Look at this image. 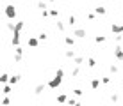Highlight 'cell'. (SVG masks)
<instances>
[{"instance_id": "cell-1", "label": "cell", "mask_w": 123, "mask_h": 106, "mask_svg": "<svg viewBox=\"0 0 123 106\" xmlns=\"http://www.w3.org/2000/svg\"><path fill=\"white\" fill-rule=\"evenodd\" d=\"M62 76H64V69H57L55 71V76L48 81V87L50 88H59L62 83Z\"/></svg>"}, {"instance_id": "cell-2", "label": "cell", "mask_w": 123, "mask_h": 106, "mask_svg": "<svg viewBox=\"0 0 123 106\" xmlns=\"http://www.w3.org/2000/svg\"><path fill=\"white\" fill-rule=\"evenodd\" d=\"M16 16H18V11H16L14 4H7L6 5V18L7 20H16Z\"/></svg>"}, {"instance_id": "cell-3", "label": "cell", "mask_w": 123, "mask_h": 106, "mask_svg": "<svg viewBox=\"0 0 123 106\" xmlns=\"http://www.w3.org/2000/svg\"><path fill=\"white\" fill-rule=\"evenodd\" d=\"M111 32L112 34H123V23H112L111 25Z\"/></svg>"}, {"instance_id": "cell-4", "label": "cell", "mask_w": 123, "mask_h": 106, "mask_svg": "<svg viewBox=\"0 0 123 106\" xmlns=\"http://www.w3.org/2000/svg\"><path fill=\"white\" fill-rule=\"evenodd\" d=\"M114 57H116L120 62H123V48L121 46H116V48H114Z\"/></svg>"}, {"instance_id": "cell-5", "label": "cell", "mask_w": 123, "mask_h": 106, "mask_svg": "<svg viewBox=\"0 0 123 106\" xmlns=\"http://www.w3.org/2000/svg\"><path fill=\"white\" fill-rule=\"evenodd\" d=\"M73 35L77 37V39H84V37H86V30H84V28H75Z\"/></svg>"}, {"instance_id": "cell-6", "label": "cell", "mask_w": 123, "mask_h": 106, "mask_svg": "<svg viewBox=\"0 0 123 106\" xmlns=\"http://www.w3.org/2000/svg\"><path fill=\"white\" fill-rule=\"evenodd\" d=\"M29 46H31V48H37V46H39V37H29Z\"/></svg>"}, {"instance_id": "cell-7", "label": "cell", "mask_w": 123, "mask_h": 106, "mask_svg": "<svg viewBox=\"0 0 123 106\" xmlns=\"http://www.w3.org/2000/svg\"><path fill=\"white\" fill-rule=\"evenodd\" d=\"M11 44H12V48H16V46H20V34L12 32V39H11Z\"/></svg>"}, {"instance_id": "cell-8", "label": "cell", "mask_w": 123, "mask_h": 106, "mask_svg": "<svg viewBox=\"0 0 123 106\" xmlns=\"http://www.w3.org/2000/svg\"><path fill=\"white\" fill-rule=\"evenodd\" d=\"M11 90H12V85H11V83H4V85H2V94H4V96H9Z\"/></svg>"}, {"instance_id": "cell-9", "label": "cell", "mask_w": 123, "mask_h": 106, "mask_svg": "<svg viewBox=\"0 0 123 106\" xmlns=\"http://www.w3.org/2000/svg\"><path fill=\"white\" fill-rule=\"evenodd\" d=\"M100 85H102V80H100V78H93V80H91V83H89V87L93 88V90H96Z\"/></svg>"}, {"instance_id": "cell-10", "label": "cell", "mask_w": 123, "mask_h": 106, "mask_svg": "<svg viewBox=\"0 0 123 106\" xmlns=\"http://www.w3.org/2000/svg\"><path fill=\"white\" fill-rule=\"evenodd\" d=\"M23 28H25V23H23V21H16V25H14V32H16V34H22Z\"/></svg>"}, {"instance_id": "cell-11", "label": "cell", "mask_w": 123, "mask_h": 106, "mask_svg": "<svg viewBox=\"0 0 123 106\" xmlns=\"http://www.w3.org/2000/svg\"><path fill=\"white\" fill-rule=\"evenodd\" d=\"M20 80H22V76H20V74H12L11 78H9V83L12 85V87H14L16 83H20Z\"/></svg>"}, {"instance_id": "cell-12", "label": "cell", "mask_w": 123, "mask_h": 106, "mask_svg": "<svg viewBox=\"0 0 123 106\" xmlns=\"http://www.w3.org/2000/svg\"><path fill=\"white\" fill-rule=\"evenodd\" d=\"M64 42H66V46L73 48V46H75V37H71V35H66V37H64Z\"/></svg>"}, {"instance_id": "cell-13", "label": "cell", "mask_w": 123, "mask_h": 106, "mask_svg": "<svg viewBox=\"0 0 123 106\" xmlns=\"http://www.w3.org/2000/svg\"><path fill=\"white\" fill-rule=\"evenodd\" d=\"M95 14H100V16H104V14H107V9H105L104 5H98V7H95Z\"/></svg>"}, {"instance_id": "cell-14", "label": "cell", "mask_w": 123, "mask_h": 106, "mask_svg": "<svg viewBox=\"0 0 123 106\" xmlns=\"http://www.w3.org/2000/svg\"><path fill=\"white\" fill-rule=\"evenodd\" d=\"M43 90H45V83H37V85H36V88H34V92H36L37 96L43 94Z\"/></svg>"}, {"instance_id": "cell-15", "label": "cell", "mask_w": 123, "mask_h": 106, "mask_svg": "<svg viewBox=\"0 0 123 106\" xmlns=\"http://www.w3.org/2000/svg\"><path fill=\"white\" fill-rule=\"evenodd\" d=\"M68 99H70V97H68L66 94H59L57 96V103H68Z\"/></svg>"}, {"instance_id": "cell-16", "label": "cell", "mask_w": 123, "mask_h": 106, "mask_svg": "<svg viewBox=\"0 0 123 106\" xmlns=\"http://www.w3.org/2000/svg\"><path fill=\"white\" fill-rule=\"evenodd\" d=\"M105 41H107V37H105V35H96V37H95V42H96V44H104Z\"/></svg>"}, {"instance_id": "cell-17", "label": "cell", "mask_w": 123, "mask_h": 106, "mask_svg": "<svg viewBox=\"0 0 123 106\" xmlns=\"http://www.w3.org/2000/svg\"><path fill=\"white\" fill-rule=\"evenodd\" d=\"M64 57L66 58H71V60H73V58H75V51H73V50H66V51H64Z\"/></svg>"}, {"instance_id": "cell-18", "label": "cell", "mask_w": 123, "mask_h": 106, "mask_svg": "<svg viewBox=\"0 0 123 106\" xmlns=\"http://www.w3.org/2000/svg\"><path fill=\"white\" fill-rule=\"evenodd\" d=\"M9 78H11L9 74H7V73H4L2 76H0V83H2V85H4V83H9Z\"/></svg>"}, {"instance_id": "cell-19", "label": "cell", "mask_w": 123, "mask_h": 106, "mask_svg": "<svg viewBox=\"0 0 123 106\" xmlns=\"http://www.w3.org/2000/svg\"><path fill=\"white\" fill-rule=\"evenodd\" d=\"M55 28L59 32H64V28H66V25L62 23V21H55Z\"/></svg>"}, {"instance_id": "cell-20", "label": "cell", "mask_w": 123, "mask_h": 106, "mask_svg": "<svg viewBox=\"0 0 123 106\" xmlns=\"http://www.w3.org/2000/svg\"><path fill=\"white\" fill-rule=\"evenodd\" d=\"M87 67H91V69H95V67H96V60H95L93 57L87 58Z\"/></svg>"}, {"instance_id": "cell-21", "label": "cell", "mask_w": 123, "mask_h": 106, "mask_svg": "<svg viewBox=\"0 0 123 106\" xmlns=\"http://www.w3.org/2000/svg\"><path fill=\"white\" fill-rule=\"evenodd\" d=\"M79 74H80V66H75L73 69H71V76H73V78H77Z\"/></svg>"}, {"instance_id": "cell-22", "label": "cell", "mask_w": 123, "mask_h": 106, "mask_svg": "<svg viewBox=\"0 0 123 106\" xmlns=\"http://www.w3.org/2000/svg\"><path fill=\"white\" fill-rule=\"evenodd\" d=\"M84 64V58L82 57H75L73 58V66H82Z\"/></svg>"}, {"instance_id": "cell-23", "label": "cell", "mask_w": 123, "mask_h": 106, "mask_svg": "<svg viewBox=\"0 0 123 106\" xmlns=\"http://www.w3.org/2000/svg\"><path fill=\"white\" fill-rule=\"evenodd\" d=\"M68 25H70V27H75V25H77V18H75V16H70V18H68Z\"/></svg>"}, {"instance_id": "cell-24", "label": "cell", "mask_w": 123, "mask_h": 106, "mask_svg": "<svg viewBox=\"0 0 123 106\" xmlns=\"http://www.w3.org/2000/svg\"><path fill=\"white\" fill-rule=\"evenodd\" d=\"M0 104H2V106H7V104H11V99H9L7 96H4V99L0 101Z\"/></svg>"}, {"instance_id": "cell-25", "label": "cell", "mask_w": 123, "mask_h": 106, "mask_svg": "<svg viewBox=\"0 0 123 106\" xmlns=\"http://www.w3.org/2000/svg\"><path fill=\"white\" fill-rule=\"evenodd\" d=\"M48 12H50V16H52V18H59V11H57V9H48Z\"/></svg>"}, {"instance_id": "cell-26", "label": "cell", "mask_w": 123, "mask_h": 106, "mask_svg": "<svg viewBox=\"0 0 123 106\" xmlns=\"http://www.w3.org/2000/svg\"><path fill=\"white\" fill-rule=\"evenodd\" d=\"M14 25H16V23H12V21H7L6 28H7V30H11V32H14Z\"/></svg>"}, {"instance_id": "cell-27", "label": "cell", "mask_w": 123, "mask_h": 106, "mask_svg": "<svg viewBox=\"0 0 123 106\" xmlns=\"http://www.w3.org/2000/svg\"><path fill=\"white\" fill-rule=\"evenodd\" d=\"M22 60H23V55H22V53H14V62H18V64H20Z\"/></svg>"}, {"instance_id": "cell-28", "label": "cell", "mask_w": 123, "mask_h": 106, "mask_svg": "<svg viewBox=\"0 0 123 106\" xmlns=\"http://www.w3.org/2000/svg\"><path fill=\"white\" fill-rule=\"evenodd\" d=\"M73 94L77 96V97H82V96H84V90H82V88H75V90H73Z\"/></svg>"}, {"instance_id": "cell-29", "label": "cell", "mask_w": 123, "mask_h": 106, "mask_svg": "<svg viewBox=\"0 0 123 106\" xmlns=\"http://www.w3.org/2000/svg\"><path fill=\"white\" fill-rule=\"evenodd\" d=\"M111 83V78H109V76H104V78H102V85H109Z\"/></svg>"}, {"instance_id": "cell-30", "label": "cell", "mask_w": 123, "mask_h": 106, "mask_svg": "<svg viewBox=\"0 0 123 106\" xmlns=\"http://www.w3.org/2000/svg\"><path fill=\"white\" fill-rule=\"evenodd\" d=\"M68 104H70V106H75V104H79V101L73 99V97H70V99H68Z\"/></svg>"}, {"instance_id": "cell-31", "label": "cell", "mask_w": 123, "mask_h": 106, "mask_svg": "<svg viewBox=\"0 0 123 106\" xmlns=\"http://www.w3.org/2000/svg\"><path fill=\"white\" fill-rule=\"evenodd\" d=\"M37 9H41V11L46 9V4H45V2H37Z\"/></svg>"}, {"instance_id": "cell-32", "label": "cell", "mask_w": 123, "mask_h": 106, "mask_svg": "<svg viewBox=\"0 0 123 106\" xmlns=\"http://www.w3.org/2000/svg\"><path fill=\"white\" fill-rule=\"evenodd\" d=\"M37 37H39V41H46V37H48V35H46L45 32H41V34H39V35H37Z\"/></svg>"}, {"instance_id": "cell-33", "label": "cell", "mask_w": 123, "mask_h": 106, "mask_svg": "<svg viewBox=\"0 0 123 106\" xmlns=\"http://www.w3.org/2000/svg\"><path fill=\"white\" fill-rule=\"evenodd\" d=\"M109 71H111L112 74H116V73H118V67H116V66H111V67H109Z\"/></svg>"}, {"instance_id": "cell-34", "label": "cell", "mask_w": 123, "mask_h": 106, "mask_svg": "<svg viewBox=\"0 0 123 106\" xmlns=\"http://www.w3.org/2000/svg\"><path fill=\"white\" fill-rule=\"evenodd\" d=\"M86 18H87V20H89V21H95V14H93V12H89V14H87V16H86Z\"/></svg>"}, {"instance_id": "cell-35", "label": "cell", "mask_w": 123, "mask_h": 106, "mask_svg": "<svg viewBox=\"0 0 123 106\" xmlns=\"http://www.w3.org/2000/svg\"><path fill=\"white\" fill-rule=\"evenodd\" d=\"M48 2H50V4H54V2H55V0H48Z\"/></svg>"}, {"instance_id": "cell-36", "label": "cell", "mask_w": 123, "mask_h": 106, "mask_svg": "<svg viewBox=\"0 0 123 106\" xmlns=\"http://www.w3.org/2000/svg\"><path fill=\"white\" fill-rule=\"evenodd\" d=\"M11 2H16V0H11Z\"/></svg>"}]
</instances>
